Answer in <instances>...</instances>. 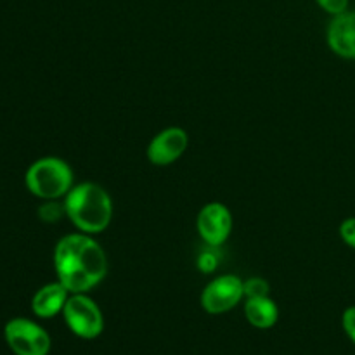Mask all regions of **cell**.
Masks as SVG:
<instances>
[{"mask_svg": "<svg viewBox=\"0 0 355 355\" xmlns=\"http://www.w3.org/2000/svg\"><path fill=\"white\" fill-rule=\"evenodd\" d=\"M26 187L33 196L42 200H58L66 196L73 187V170L64 159L47 156L40 158L26 170Z\"/></svg>", "mask_w": 355, "mask_h": 355, "instance_id": "3", "label": "cell"}, {"mask_svg": "<svg viewBox=\"0 0 355 355\" xmlns=\"http://www.w3.org/2000/svg\"><path fill=\"white\" fill-rule=\"evenodd\" d=\"M218 267V255L214 252V250H207L200 255L198 259V269L205 274H210L214 272L215 269Z\"/></svg>", "mask_w": 355, "mask_h": 355, "instance_id": "14", "label": "cell"}, {"mask_svg": "<svg viewBox=\"0 0 355 355\" xmlns=\"http://www.w3.org/2000/svg\"><path fill=\"white\" fill-rule=\"evenodd\" d=\"M340 238L343 239V243L355 250V217L345 218V220L340 224Z\"/></svg>", "mask_w": 355, "mask_h": 355, "instance_id": "16", "label": "cell"}, {"mask_svg": "<svg viewBox=\"0 0 355 355\" xmlns=\"http://www.w3.org/2000/svg\"><path fill=\"white\" fill-rule=\"evenodd\" d=\"M243 297H245V286H243L241 277L234 274H225V276L215 277L211 283L207 284V288L201 291L200 302L205 312L218 315L232 311Z\"/></svg>", "mask_w": 355, "mask_h": 355, "instance_id": "6", "label": "cell"}, {"mask_svg": "<svg viewBox=\"0 0 355 355\" xmlns=\"http://www.w3.org/2000/svg\"><path fill=\"white\" fill-rule=\"evenodd\" d=\"M198 232L208 246H222L232 231V215L222 203H208L201 208L196 220Z\"/></svg>", "mask_w": 355, "mask_h": 355, "instance_id": "7", "label": "cell"}, {"mask_svg": "<svg viewBox=\"0 0 355 355\" xmlns=\"http://www.w3.org/2000/svg\"><path fill=\"white\" fill-rule=\"evenodd\" d=\"M328 45L336 55L355 61V10L333 16L326 31Z\"/></svg>", "mask_w": 355, "mask_h": 355, "instance_id": "9", "label": "cell"}, {"mask_svg": "<svg viewBox=\"0 0 355 355\" xmlns=\"http://www.w3.org/2000/svg\"><path fill=\"white\" fill-rule=\"evenodd\" d=\"M318 6L321 7L324 12L331 14V16H338V14L349 10L350 0H315Z\"/></svg>", "mask_w": 355, "mask_h": 355, "instance_id": "15", "label": "cell"}, {"mask_svg": "<svg viewBox=\"0 0 355 355\" xmlns=\"http://www.w3.org/2000/svg\"><path fill=\"white\" fill-rule=\"evenodd\" d=\"M189 137L184 128L170 127L159 132L148 146V159L156 166L172 165L184 155Z\"/></svg>", "mask_w": 355, "mask_h": 355, "instance_id": "8", "label": "cell"}, {"mask_svg": "<svg viewBox=\"0 0 355 355\" xmlns=\"http://www.w3.org/2000/svg\"><path fill=\"white\" fill-rule=\"evenodd\" d=\"M62 214H66L64 207H61L58 203H52V201H49V203L42 205L38 208V217L44 222H58L62 217Z\"/></svg>", "mask_w": 355, "mask_h": 355, "instance_id": "13", "label": "cell"}, {"mask_svg": "<svg viewBox=\"0 0 355 355\" xmlns=\"http://www.w3.org/2000/svg\"><path fill=\"white\" fill-rule=\"evenodd\" d=\"M243 286H245L246 298H263L269 297L270 293L269 283L262 277H250L248 281H243Z\"/></svg>", "mask_w": 355, "mask_h": 355, "instance_id": "12", "label": "cell"}, {"mask_svg": "<svg viewBox=\"0 0 355 355\" xmlns=\"http://www.w3.org/2000/svg\"><path fill=\"white\" fill-rule=\"evenodd\" d=\"M64 210L78 231L97 234L110 225L113 217V201L99 184L83 182L71 187L66 194Z\"/></svg>", "mask_w": 355, "mask_h": 355, "instance_id": "2", "label": "cell"}, {"mask_svg": "<svg viewBox=\"0 0 355 355\" xmlns=\"http://www.w3.org/2000/svg\"><path fill=\"white\" fill-rule=\"evenodd\" d=\"M342 326L345 335L349 336L350 342L355 345V305L345 309V312H343L342 315Z\"/></svg>", "mask_w": 355, "mask_h": 355, "instance_id": "17", "label": "cell"}, {"mask_svg": "<svg viewBox=\"0 0 355 355\" xmlns=\"http://www.w3.org/2000/svg\"><path fill=\"white\" fill-rule=\"evenodd\" d=\"M66 326L82 340H94L103 333L104 318L99 305L85 293H71L62 309Z\"/></svg>", "mask_w": 355, "mask_h": 355, "instance_id": "4", "label": "cell"}, {"mask_svg": "<svg viewBox=\"0 0 355 355\" xmlns=\"http://www.w3.org/2000/svg\"><path fill=\"white\" fill-rule=\"evenodd\" d=\"M69 295L71 293L59 281L45 284L31 298V311L40 319H51L59 312L62 314V309H64Z\"/></svg>", "mask_w": 355, "mask_h": 355, "instance_id": "10", "label": "cell"}, {"mask_svg": "<svg viewBox=\"0 0 355 355\" xmlns=\"http://www.w3.org/2000/svg\"><path fill=\"white\" fill-rule=\"evenodd\" d=\"M3 338L14 355H49L52 340L37 322L14 318L3 328Z\"/></svg>", "mask_w": 355, "mask_h": 355, "instance_id": "5", "label": "cell"}, {"mask_svg": "<svg viewBox=\"0 0 355 355\" xmlns=\"http://www.w3.org/2000/svg\"><path fill=\"white\" fill-rule=\"evenodd\" d=\"M245 315L253 328L269 329L279 319V309L270 297L246 298Z\"/></svg>", "mask_w": 355, "mask_h": 355, "instance_id": "11", "label": "cell"}, {"mask_svg": "<svg viewBox=\"0 0 355 355\" xmlns=\"http://www.w3.org/2000/svg\"><path fill=\"white\" fill-rule=\"evenodd\" d=\"M107 257L90 234H68L55 245L54 269L69 293H87L107 274Z\"/></svg>", "mask_w": 355, "mask_h": 355, "instance_id": "1", "label": "cell"}]
</instances>
